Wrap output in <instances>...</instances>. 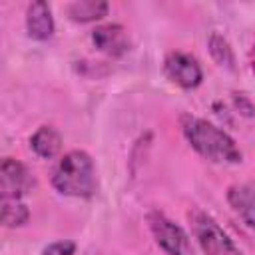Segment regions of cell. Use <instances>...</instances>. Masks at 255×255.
I'll list each match as a JSON object with an SVG mask.
<instances>
[{"label": "cell", "mask_w": 255, "mask_h": 255, "mask_svg": "<svg viewBox=\"0 0 255 255\" xmlns=\"http://www.w3.org/2000/svg\"><path fill=\"white\" fill-rule=\"evenodd\" d=\"M181 129L189 145L213 163H239L241 151L231 135L197 116H181Z\"/></svg>", "instance_id": "6da1fadb"}, {"label": "cell", "mask_w": 255, "mask_h": 255, "mask_svg": "<svg viewBox=\"0 0 255 255\" xmlns=\"http://www.w3.org/2000/svg\"><path fill=\"white\" fill-rule=\"evenodd\" d=\"M52 185L62 195L82 197V199L92 197L98 187L94 159L82 149L68 151L58 161L52 173Z\"/></svg>", "instance_id": "7a4b0ae2"}, {"label": "cell", "mask_w": 255, "mask_h": 255, "mask_svg": "<svg viewBox=\"0 0 255 255\" xmlns=\"http://www.w3.org/2000/svg\"><path fill=\"white\" fill-rule=\"evenodd\" d=\"M189 223L205 255H243L231 241V237L219 227V223L203 209H191Z\"/></svg>", "instance_id": "3957f363"}, {"label": "cell", "mask_w": 255, "mask_h": 255, "mask_svg": "<svg viewBox=\"0 0 255 255\" xmlns=\"http://www.w3.org/2000/svg\"><path fill=\"white\" fill-rule=\"evenodd\" d=\"M147 223L155 243L167 255H193L187 233L177 223H173L167 215H163L161 211H151L147 215Z\"/></svg>", "instance_id": "277c9868"}, {"label": "cell", "mask_w": 255, "mask_h": 255, "mask_svg": "<svg viewBox=\"0 0 255 255\" xmlns=\"http://www.w3.org/2000/svg\"><path fill=\"white\" fill-rule=\"evenodd\" d=\"M163 68H165L167 78L171 82H175L177 86L185 88V90L195 88V86L201 84V78H203L201 66L189 54H183V52H171V54H167Z\"/></svg>", "instance_id": "5b68a950"}, {"label": "cell", "mask_w": 255, "mask_h": 255, "mask_svg": "<svg viewBox=\"0 0 255 255\" xmlns=\"http://www.w3.org/2000/svg\"><path fill=\"white\" fill-rule=\"evenodd\" d=\"M34 187V177L28 167L12 157H6L0 167L2 197H22Z\"/></svg>", "instance_id": "8992f818"}, {"label": "cell", "mask_w": 255, "mask_h": 255, "mask_svg": "<svg viewBox=\"0 0 255 255\" xmlns=\"http://www.w3.org/2000/svg\"><path fill=\"white\" fill-rule=\"evenodd\" d=\"M92 42H94V46L100 52H104L108 56H122L129 48L128 32L120 24H104V26H98L92 32Z\"/></svg>", "instance_id": "52a82bcc"}, {"label": "cell", "mask_w": 255, "mask_h": 255, "mask_svg": "<svg viewBox=\"0 0 255 255\" xmlns=\"http://www.w3.org/2000/svg\"><path fill=\"white\" fill-rule=\"evenodd\" d=\"M227 201L233 207V211L251 229H255V181H245L229 187Z\"/></svg>", "instance_id": "ba28073f"}, {"label": "cell", "mask_w": 255, "mask_h": 255, "mask_svg": "<svg viewBox=\"0 0 255 255\" xmlns=\"http://www.w3.org/2000/svg\"><path fill=\"white\" fill-rule=\"evenodd\" d=\"M26 30L32 40H48L54 32V18L52 10L44 0L32 2L26 12Z\"/></svg>", "instance_id": "9c48e42d"}, {"label": "cell", "mask_w": 255, "mask_h": 255, "mask_svg": "<svg viewBox=\"0 0 255 255\" xmlns=\"http://www.w3.org/2000/svg\"><path fill=\"white\" fill-rule=\"evenodd\" d=\"M30 147L34 149V153L38 157L50 159L54 157L60 147H62V137L58 133V129H54L52 126H42L34 131V135L30 137Z\"/></svg>", "instance_id": "30bf717a"}, {"label": "cell", "mask_w": 255, "mask_h": 255, "mask_svg": "<svg viewBox=\"0 0 255 255\" xmlns=\"http://www.w3.org/2000/svg\"><path fill=\"white\" fill-rule=\"evenodd\" d=\"M108 2L104 0H80L68 4L66 12L74 22H94L108 14Z\"/></svg>", "instance_id": "8fae6325"}, {"label": "cell", "mask_w": 255, "mask_h": 255, "mask_svg": "<svg viewBox=\"0 0 255 255\" xmlns=\"http://www.w3.org/2000/svg\"><path fill=\"white\" fill-rule=\"evenodd\" d=\"M30 211L20 197H2V223L4 227H20L28 221Z\"/></svg>", "instance_id": "7c38bea8"}, {"label": "cell", "mask_w": 255, "mask_h": 255, "mask_svg": "<svg viewBox=\"0 0 255 255\" xmlns=\"http://www.w3.org/2000/svg\"><path fill=\"white\" fill-rule=\"evenodd\" d=\"M209 52H211L213 60H215L219 66L233 68V64H235L233 50L229 48V42H227L221 34H217V32L211 34V38H209Z\"/></svg>", "instance_id": "4fadbf2b"}, {"label": "cell", "mask_w": 255, "mask_h": 255, "mask_svg": "<svg viewBox=\"0 0 255 255\" xmlns=\"http://www.w3.org/2000/svg\"><path fill=\"white\" fill-rule=\"evenodd\" d=\"M74 251H76V243L64 239V241H54V243H50V245L42 251V255H74Z\"/></svg>", "instance_id": "5bb4252c"}]
</instances>
